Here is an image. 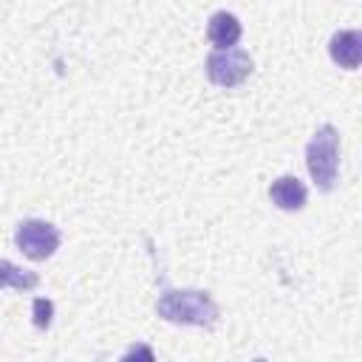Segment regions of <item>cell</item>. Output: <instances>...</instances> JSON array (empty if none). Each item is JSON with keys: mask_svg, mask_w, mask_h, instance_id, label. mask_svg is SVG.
Instances as JSON below:
<instances>
[{"mask_svg": "<svg viewBox=\"0 0 362 362\" xmlns=\"http://www.w3.org/2000/svg\"><path fill=\"white\" fill-rule=\"evenodd\" d=\"M156 314L178 325H212L218 320V303L198 288H170L158 297Z\"/></svg>", "mask_w": 362, "mask_h": 362, "instance_id": "6da1fadb", "label": "cell"}, {"mask_svg": "<svg viewBox=\"0 0 362 362\" xmlns=\"http://www.w3.org/2000/svg\"><path fill=\"white\" fill-rule=\"evenodd\" d=\"M305 167L320 189H334L339 173V133L334 124H322L311 136L305 147Z\"/></svg>", "mask_w": 362, "mask_h": 362, "instance_id": "7a4b0ae2", "label": "cell"}, {"mask_svg": "<svg viewBox=\"0 0 362 362\" xmlns=\"http://www.w3.org/2000/svg\"><path fill=\"white\" fill-rule=\"evenodd\" d=\"M14 243L28 260H45L59 249V229L54 223H48V221L28 218V221H23L17 226Z\"/></svg>", "mask_w": 362, "mask_h": 362, "instance_id": "3957f363", "label": "cell"}, {"mask_svg": "<svg viewBox=\"0 0 362 362\" xmlns=\"http://www.w3.org/2000/svg\"><path fill=\"white\" fill-rule=\"evenodd\" d=\"M249 74H252V57L240 48H223L206 57V76L221 88L240 85Z\"/></svg>", "mask_w": 362, "mask_h": 362, "instance_id": "277c9868", "label": "cell"}, {"mask_svg": "<svg viewBox=\"0 0 362 362\" xmlns=\"http://www.w3.org/2000/svg\"><path fill=\"white\" fill-rule=\"evenodd\" d=\"M305 187H303V181L297 178V175H280V178H274L272 181V187H269V198L280 206V209H286V212H297V209H303L305 206Z\"/></svg>", "mask_w": 362, "mask_h": 362, "instance_id": "5b68a950", "label": "cell"}, {"mask_svg": "<svg viewBox=\"0 0 362 362\" xmlns=\"http://www.w3.org/2000/svg\"><path fill=\"white\" fill-rule=\"evenodd\" d=\"M328 51H331V59L337 65H342L348 71L359 68V62H362V37H359V31H351V28L348 31H337L331 37Z\"/></svg>", "mask_w": 362, "mask_h": 362, "instance_id": "8992f818", "label": "cell"}, {"mask_svg": "<svg viewBox=\"0 0 362 362\" xmlns=\"http://www.w3.org/2000/svg\"><path fill=\"white\" fill-rule=\"evenodd\" d=\"M206 37L218 45V51L232 48V45L240 40V23H238V17L229 14V11H215V14L209 17Z\"/></svg>", "mask_w": 362, "mask_h": 362, "instance_id": "52a82bcc", "label": "cell"}, {"mask_svg": "<svg viewBox=\"0 0 362 362\" xmlns=\"http://www.w3.org/2000/svg\"><path fill=\"white\" fill-rule=\"evenodd\" d=\"M40 283V277L34 272H25L20 266H14L11 260H3L0 257V288L11 286V288H20V291H28Z\"/></svg>", "mask_w": 362, "mask_h": 362, "instance_id": "ba28073f", "label": "cell"}, {"mask_svg": "<svg viewBox=\"0 0 362 362\" xmlns=\"http://www.w3.org/2000/svg\"><path fill=\"white\" fill-rule=\"evenodd\" d=\"M51 317H54V303L45 300V297H37L34 300V325L40 331H45L51 325Z\"/></svg>", "mask_w": 362, "mask_h": 362, "instance_id": "9c48e42d", "label": "cell"}, {"mask_svg": "<svg viewBox=\"0 0 362 362\" xmlns=\"http://www.w3.org/2000/svg\"><path fill=\"white\" fill-rule=\"evenodd\" d=\"M119 362H156V354L150 345H133Z\"/></svg>", "mask_w": 362, "mask_h": 362, "instance_id": "30bf717a", "label": "cell"}]
</instances>
